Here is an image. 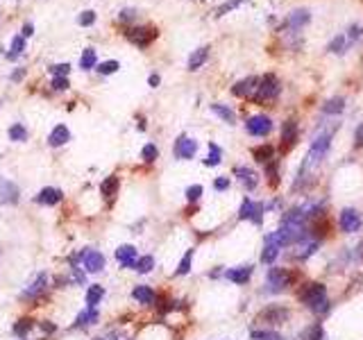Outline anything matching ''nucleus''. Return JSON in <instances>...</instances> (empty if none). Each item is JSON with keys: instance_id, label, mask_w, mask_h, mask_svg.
<instances>
[{"instance_id": "f257e3e1", "label": "nucleus", "mask_w": 363, "mask_h": 340, "mask_svg": "<svg viewBox=\"0 0 363 340\" xmlns=\"http://www.w3.org/2000/svg\"><path fill=\"white\" fill-rule=\"evenodd\" d=\"M300 302H304L313 313H325L329 308V300H327V290L323 283H306L300 290Z\"/></svg>"}, {"instance_id": "f03ea898", "label": "nucleus", "mask_w": 363, "mask_h": 340, "mask_svg": "<svg viewBox=\"0 0 363 340\" xmlns=\"http://www.w3.org/2000/svg\"><path fill=\"white\" fill-rule=\"evenodd\" d=\"M279 91H282L279 79L275 77V75H266V77L259 82L257 91H254V100H257L259 105H261V102H270V100H275L279 95Z\"/></svg>"}, {"instance_id": "7ed1b4c3", "label": "nucleus", "mask_w": 363, "mask_h": 340, "mask_svg": "<svg viewBox=\"0 0 363 340\" xmlns=\"http://www.w3.org/2000/svg\"><path fill=\"white\" fill-rule=\"evenodd\" d=\"M295 279H297V277L293 275V272H288L286 268H270V270H268V290L279 293V290L288 288Z\"/></svg>"}, {"instance_id": "20e7f679", "label": "nucleus", "mask_w": 363, "mask_h": 340, "mask_svg": "<svg viewBox=\"0 0 363 340\" xmlns=\"http://www.w3.org/2000/svg\"><path fill=\"white\" fill-rule=\"evenodd\" d=\"M329 143H331V132H325V134H320V136L313 141V145H311L309 157H306V164H304V168L316 166L318 161H323L325 154H327V150H329Z\"/></svg>"}, {"instance_id": "39448f33", "label": "nucleus", "mask_w": 363, "mask_h": 340, "mask_svg": "<svg viewBox=\"0 0 363 340\" xmlns=\"http://www.w3.org/2000/svg\"><path fill=\"white\" fill-rule=\"evenodd\" d=\"M238 218L241 220H252L254 225L264 223V204L261 202H252L245 197L243 204H241V211H238Z\"/></svg>"}, {"instance_id": "423d86ee", "label": "nucleus", "mask_w": 363, "mask_h": 340, "mask_svg": "<svg viewBox=\"0 0 363 340\" xmlns=\"http://www.w3.org/2000/svg\"><path fill=\"white\" fill-rule=\"evenodd\" d=\"M290 311L284 306H277V304H272V306H266L261 313H259V322H268V324H284L288 320Z\"/></svg>"}, {"instance_id": "0eeeda50", "label": "nucleus", "mask_w": 363, "mask_h": 340, "mask_svg": "<svg viewBox=\"0 0 363 340\" xmlns=\"http://www.w3.org/2000/svg\"><path fill=\"white\" fill-rule=\"evenodd\" d=\"M284 247L282 245V238H279V234L277 231H272L270 236H266V245H264V252H261V261L264 263H275V259H277V254H279V249Z\"/></svg>"}, {"instance_id": "6e6552de", "label": "nucleus", "mask_w": 363, "mask_h": 340, "mask_svg": "<svg viewBox=\"0 0 363 340\" xmlns=\"http://www.w3.org/2000/svg\"><path fill=\"white\" fill-rule=\"evenodd\" d=\"M127 39L132 41L134 46L145 48V46H150L152 39H157V30L154 27H132L127 32Z\"/></svg>"}, {"instance_id": "1a4fd4ad", "label": "nucleus", "mask_w": 363, "mask_h": 340, "mask_svg": "<svg viewBox=\"0 0 363 340\" xmlns=\"http://www.w3.org/2000/svg\"><path fill=\"white\" fill-rule=\"evenodd\" d=\"M245 130H248V134H252V136H266V134L272 130V120L268 116H252V118H248Z\"/></svg>"}, {"instance_id": "9d476101", "label": "nucleus", "mask_w": 363, "mask_h": 340, "mask_svg": "<svg viewBox=\"0 0 363 340\" xmlns=\"http://www.w3.org/2000/svg\"><path fill=\"white\" fill-rule=\"evenodd\" d=\"M198 152V143L189 136H179L175 143V157L177 159H193Z\"/></svg>"}, {"instance_id": "9b49d317", "label": "nucleus", "mask_w": 363, "mask_h": 340, "mask_svg": "<svg viewBox=\"0 0 363 340\" xmlns=\"http://www.w3.org/2000/svg\"><path fill=\"white\" fill-rule=\"evenodd\" d=\"M341 227H343V231H347V234H357L359 229H361V218H359L357 211L343 209V213H341Z\"/></svg>"}, {"instance_id": "f8f14e48", "label": "nucleus", "mask_w": 363, "mask_h": 340, "mask_svg": "<svg viewBox=\"0 0 363 340\" xmlns=\"http://www.w3.org/2000/svg\"><path fill=\"white\" fill-rule=\"evenodd\" d=\"M19 200V186L0 177V204H12Z\"/></svg>"}, {"instance_id": "ddd939ff", "label": "nucleus", "mask_w": 363, "mask_h": 340, "mask_svg": "<svg viewBox=\"0 0 363 340\" xmlns=\"http://www.w3.org/2000/svg\"><path fill=\"white\" fill-rule=\"evenodd\" d=\"M116 259L123 263V268H136V247L132 245H120L116 249Z\"/></svg>"}, {"instance_id": "4468645a", "label": "nucleus", "mask_w": 363, "mask_h": 340, "mask_svg": "<svg viewBox=\"0 0 363 340\" xmlns=\"http://www.w3.org/2000/svg\"><path fill=\"white\" fill-rule=\"evenodd\" d=\"M257 84H259L257 77H245V79H241V82H236V84L231 86V93L238 95V98H245V95H250V93L257 91Z\"/></svg>"}, {"instance_id": "2eb2a0df", "label": "nucleus", "mask_w": 363, "mask_h": 340, "mask_svg": "<svg viewBox=\"0 0 363 340\" xmlns=\"http://www.w3.org/2000/svg\"><path fill=\"white\" fill-rule=\"evenodd\" d=\"M84 268L86 272H100V270L105 268V256L91 249V252H84Z\"/></svg>"}, {"instance_id": "dca6fc26", "label": "nucleus", "mask_w": 363, "mask_h": 340, "mask_svg": "<svg viewBox=\"0 0 363 340\" xmlns=\"http://www.w3.org/2000/svg\"><path fill=\"white\" fill-rule=\"evenodd\" d=\"M252 265H241V268H231V270H227L225 272V277L229 279V282H234V283H248V279L252 277Z\"/></svg>"}, {"instance_id": "f3484780", "label": "nucleus", "mask_w": 363, "mask_h": 340, "mask_svg": "<svg viewBox=\"0 0 363 340\" xmlns=\"http://www.w3.org/2000/svg\"><path fill=\"white\" fill-rule=\"evenodd\" d=\"M309 12L306 9H297V12H293V14H288V19H286V23L284 25L286 27H290V30H300L302 25H306L309 23Z\"/></svg>"}, {"instance_id": "a211bd4d", "label": "nucleus", "mask_w": 363, "mask_h": 340, "mask_svg": "<svg viewBox=\"0 0 363 340\" xmlns=\"http://www.w3.org/2000/svg\"><path fill=\"white\" fill-rule=\"evenodd\" d=\"M282 141H284L286 148H290V145L297 141V123L293 118H288V120L282 125Z\"/></svg>"}, {"instance_id": "6ab92c4d", "label": "nucleus", "mask_w": 363, "mask_h": 340, "mask_svg": "<svg viewBox=\"0 0 363 340\" xmlns=\"http://www.w3.org/2000/svg\"><path fill=\"white\" fill-rule=\"evenodd\" d=\"M48 141H50V145H53V148H59V145H64V143H68V141H71V132H68L66 125H57Z\"/></svg>"}, {"instance_id": "aec40b11", "label": "nucleus", "mask_w": 363, "mask_h": 340, "mask_svg": "<svg viewBox=\"0 0 363 340\" xmlns=\"http://www.w3.org/2000/svg\"><path fill=\"white\" fill-rule=\"evenodd\" d=\"M59 200H61V193L57 189H43L39 195L34 197V202H37V204H48V207L57 204Z\"/></svg>"}, {"instance_id": "412c9836", "label": "nucleus", "mask_w": 363, "mask_h": 340, "mask_svg": "<svg viewBox=\"0 0 363 340\" xmlns=\"http://www.w3.org/2000/svg\"><path fill=\"white\" fill-rule=\"evenodd\" d=\"M207 57H209V48H207V46L205 48H198V50H195V53L189 57V71H198L200 66L207 61Z\"/></svg>"}, {"instance_id": "4be33fe9", "label": "nucleus", "mask_w": 363, "mask_h": 340, "mask_svg": "<svg viewBox=\"0 0 363 340\" xmlns=\"http://www.w3.org/2000/svg\"><path fill=\"white\" fill-rule=\"evenodd\" d=\"M132 297L136 302H141V304H152L154 302V293H152L150 286H136L132 290Z\"/></svg>"}, {"instance_id": "5701e85b", "label": "nucleus", "mask_w": 363, "mask_h": 340, "mask_svg": "<svg viewBox=\"0 0 363 340\" xmlns=\"http://www.w3.org/2000/svg\"><path fill=\"white\" fill-rule=\"evenodd\" d=\"M272 145H259V148H254L252 150V157L257 159L259 164H270L272 161Z\"/></svg>"}, {"instance_id": "b1692460", "label": "nucleus", "mask_w": 363, "mask_h": 340, "mask_svg": "<svg viewBox=\"0 0 363 340\" xmlns=\"http://www.w3.org/2000/svg\"><path fill=\"white\" fill-rule=\"evenodd\" d=\"M96 61H98L96 50H93V48H86L84 53H82V59H79V68H82V71H91V68H96Z\"/></svg>"}, {"instance_id": "393cba45", "label": "nucleus", "mask_w": 363, "mask_h": 340, "mask_svg": "<svg viewBox=\"0 0 363 340\" xmlns=\"http://www.w3.org/2000/svg\"><path fill=\"white\" fill-rule=\"evenodd\" d=\"M345 109V100L343 98H331L327 100L323 105V112L325 113H329V116H336V113H341Z\"/></svg>"}, {"instance_id": "a878e982", "label": "nucleus", "mask_w": 363, "mask_h": 340, "mask_svg": "<svg viewBox=\"0 0 363 340\" xmlns=\"http://www.w3.org/2000/svg\"><path fill=\"white\" fill-rule=\"evenodd\" d=\"M43 286H46V275L41 272V275L34 277V282L30 283V288H25V290H23V295H25V297H34L37 293H41V290H43Z\"/></svg>"}, {"instance_id": "bb28decb", "label": "nucleus", "mask_w": 363, "mask_h": 340, "mask_svg": "<svg viewBox=\"0 0 363 340\" xmlns=\"http://www.w3.org/2000/svg\"><path fill=\"white\" fill-rule=\"evenodd\" d=\"M102 295H105V288L102 286H91L89 288V293H86V306L96 308V304L102 300Z\"/></svg>"}, {"instance_id": "cd10ccee", "label": "nucleus", "mask_w": 363, "mask_h": 340, "mask_svg": "<svg viewBox=\"0 0 363 340\" xmlns=\"http://www.w3.org/2000/svg\"><path fill=\"white\" fill-rule=\"evenodd\" d=\"M98 320V311L96 308H89V311H82V313L75 318V327H86V324H91V322Z\"/></svg>"}, {"instance_id": "c85d7f7f", "label": "nucleus", "mask_w": 363, "mask_h": 340, "mask_svg": "<svg viewBox=\"0 0 363 340\" xmlns=\"http://www.w3.org/2000/svg\"><path fill=\"white\" fill-rule=\"evenodd\" d=\"M236 175L241 177V182H243L250 190L254 189V186H257V175H254V172H252L250 168H236Z\"/></svg>"}, {"instance_id": "c756f323", "label": "nucleus", "mask_w": 363, "mask_h": 340, "mask_svg": "<svg viewBox=\"0 0 363 340\" xmlns=\"http://www.w3.org/2000/svg\"><path fill=\"white\" fill-rule=\"evenodd\" d=\"M211 112L213 113H218V116L223 118L225 123H234V120H236V116H234V112H231L229 107H225V105H211Z\"/></svg>"}, {"instance_id": "7c9ffc66", "label": "nucleus", "mask_w": 363, "mask_h": 340, "mask_svg": "<svg viewBox=\"0 0 363 340\" xmlns=\"http://www.w3.org/2000/svg\"><path fill=\"white\" fill-rule=\"evenodd\" d=\"M23 50H25V37H23V34H19V37H14V39H12V53L7 55V57L16 59L20 53H23Z\"/></svg>"}, {"instance_id": "2f4dec72", "label": "nucleus", "mask_w": 363, "mask_h": 340, "mask_svg": "<svg viewBox=\"0 0 363 340\" xmlns=\"http://www.w3.org/2000/svg\"><path fill=\"white\" fill-rule=\"evenodd\" d=\"M9 138H12V141H16V143H23V141L27 138V130L20 123L12 125V127H9Z\"/></svg>"}, {"instance_id": "473e14b6", "label": "nucleus", "mask_w": 363, "mask_h": 340, "mask_svg": "<svg viewBox=\"0 0 363 340\" xmlns=\"http://www.w3.org/2000/svg\"><path fill=\"white\" fill-rule=\"evenodd\" d=\"M116 189H118V179H116V177H107L105 182H102V186H100V193L105 197H112Z\"/></svg>"}, {"instance_id": "72a5a7b5", "label": "nucleus", "mask_w": 363, "mask_h": 340, "mask_svg": "<svg viewBox=\"0 0 363 340\" xmlns=\"http://www.w3.org/2000/svg\"><path fill=\"white\" fill-rule=\"evenodd\" d=\"M220 157H223L220 148H218L216 143H209V157L205 159V164L207 166H218V164H220Z\"/></svg>"}, {"instance_id": "f704fd0d", "label": "nucleus", "mask_w": 363, "mask_h": 340, "mask_svg": "<svg viewBox=\"0 0 363 340\" xmlns=\"http://www.w3.org/2000/svg\"><path fill=\"white\" fill-rule=\"evenodd\" d=\"M152 268H154V259L148 254V256H141L139 261H136V268H134V270L141 272V275H145V272H150Z\"/></svg>"}, {"instance_id": "c9c22d12", "label": "nucleus", "mask_w": 363, "mask_h": 340, "mask_svg": "<svg viewBox=\"0 0 363 340\" xmlns=\"http://www.w3.org/2000/svg\"><path fill=\"white\" fill-rule=\"evenodd\" d=\"M252 340H284V336H279L277 331H252Z\"/></svg>"}, {"instance_id": "e433bc0d", "label": "nucleus", "mask_w": 363, "mask_h": 340, "mask_svg": "<svg viewBox=\"0 0 363 340\" xmlns=\"http://www.w3.org/2000/svg\"><path fill=\"white\" fill-rule=\"evenodd\" d=\"M141 157H143V161H148V164H150V161H154V159L159 157L157 145L148 143V145H145V148H143V150H141Z\"/></svg>"}, {"instance_id": "4c0bfd02", "label": "nucleus", "mask_w": 363, "mask_h": 340, "mask_svg": "<svg viewBox=\"0 0 363 340\" xmlns=\"http://www.w3.org/2000/svg\"><path fill=\"white\" fill-rule=\"evenodd\" d=\"M304 340H325V329H323V324H313V327L306 331Z\"/></svg>"}, {"instance_id": "58836bf2", "label": "nucleus", "mask_w": 363, "mask_h": 340, "mask_svg": "<svg viewBox=\"0 0 363 340\" xmlns=\"http://www.w3.org/2000/svg\"><path fill=\"white\" fill-rule=\"evenodd\" d=\"M318 249V241H309V243H304L302 247H300V252H297V256L300 259H309L313 252Z\"/></svg>"}, {"instance_id": "ea45409f", "label": "nucleus", "mask_w": 363, "mask_h": 340, "mask_svg": "<svg viewBox=\"0 0 363 340\" xmlns=\"http://www.w3.org/2000/svg\"><path fill=\"white\" fill-rule=\"evenodd\" d=\"M118 68H120V64L112 59V61H105V64H100V66H98V73H100V75H112V73H116Z\"/></svg>"}, {"instance_id": "a19ab883", "label": "nucleus", "mask_w": 363, "mask_h": 340, "mask_svg": "<svg viewBox=\"0 0 363 340\" xmlns=\"http://www.w3.org/2000/svg\"><path fill=\"white\" fill-rule=\"evenodd\" d=\"M191 259H193V249H189L184 254V259L179 261V268H177V275H186L191 270Z\"/></svg>"}, {"instance_id": "79ce46f5", "label": "nucleus", "mask_w": 363, "mask_h": 340, "mask_svg": "<svg viewBox=\"0 0 363 340\" xmlns=\"http://www.w3.org/2000/svg\"><path fill=\"white\" fill-rule=\"evenodd\" d=\"M266 175L270 177V184H272V186H277V182H279V175H277V164H275V161H270V164H266Z\"/></svg>"}, {"instance_id": "37998d69", "label": "nucleus", "mask_w": 363, "mask_h": 340, "mask_svg": "<svg viewBox=\"0 0 363 340\" xmlns=\"http://www.w3.org/2000/svg\"><path fill=\"white\" fill-rule=\"evenodd\" d=\"M30 329H32V320H19V324L14 327V334L23 338V336H25Z\"/></svg>"}, {"instance_id": "c03bdc74", "label": "nucleus", "mask_w": 363, "mask_h": 340, "mask_svg": "<svg viewBox=\"0 0 363 340\" xmlns=\"http://www.w3.org/2000/svg\"><path fill=\"white\" fill-rule=\"evenodd\" d=\"M200 195H202V186H200V184H195V186H189V189H186V200H189V202H195V200H200Z\"/></svg>"}, {"instance_id": "a18cd8bd", "label": "nucleus", "mask_w": 363, "mask_h": 340, "mask_svg": "<svg viewBox=\"0 0 363 340\" xmlns=\"http://www.w3.org/2000/svg\"><path fill=\"white\" fill-rule=\"evenodd\" d=\"M241 2H243V0H227L225 5H220V7H218V9H216V16H223V14L231 12V9H234V7H238V5H241Z\"/></svg>"}, {"instance_id": "49530a36", "label": "nucleus", "mask_w": 363, "mask_h": 340, "mask_svg": "<svg viewBox=\"0 0 363 340\" xmlns=\"http://www.w3.org/2000/svg\"><path fill=\"white\" fill-rule=\"evenodd\" d=\"M77 23H79L82 27L93 25V23H96V12H84V14H82V16L77 19Z\"/></svg>"}, {"instance_id": "de8ad7c7", "label": "nucleus", "mask_w": 363, "mask_h": 340, "mask_svg": "<svg viewBox=\"0 0 363 340\" xmlns=\"http://www.w3.org/2000/svg\"><path fill=\"white\" fill-rule=\"evenodd\" d=\"M343 48H345V37H336V39L329 43V53H343Z\"/></svg>"}, {"instance_id": "09e8293b", "label": "nucleus", "mask_w": 363, "mask_h": 340, "mask_svg": "<svg viewBox=\"0 0 363 340\" xmlns=\"http://www.w3.org/2000/svg\"><path fill=\"white\" fill-rule=\"evenodd\" d=\"M50 71H53L57 77H64V75L71 71V66H68V64H55V66H50Z\"/></svg>"}, {"instance_id": "8fccbe9b", "label": "nucleus", "mask_w": 363, "mask_h": 340, "mask_svg": "<svg viewBox=\"0 0 363 340\" xmlns=\"http://www.w3.org/2000/svg\"><path fill=\"white\" fill-rule=\"evenodd\" d=\"M68 86H71V84H68L66 77H55L53 79V89H55V91H66Z\"/></svg>"}, {"instance_id": "3c124183", "label": "nucleus", "mask_w": 363, "mask_h": 340, "mask_svg": "<svg viewBox=\"0 0 363 340\" xmlns=\"http://www.w3.org/2000/svg\"><path fill=\"white\" fill-rule=\"evenodd\" d=\"M213 186H216V190H225V189H229V177H218L216 182H213Z\"/></svg>"}, {"instance_id": "603ef678", "label": "nucleus", "mask_w": 363, "mask_h": 340, "mask_svg": "<svg viewBox=\"0 0 363 340\" xmlns=\"http://www.w3.org/2000/svg\"><path fill=\"white\" fill-rule=\"evenodd\" d=\"M354 145L357 148H363V123L357 127V132H354Z\"/></svg>"}, {"instance_id": "864d4df0", "label": "nucleus", "mask_w": 363, "mask_h": 340, "mask_svg": "<svg viewBox=\"0 0 363 340\" xmlns=\"http://www.w3.org/2000/svg\"><path fill=\"white\" fill-rule=\"evenodd\" d=\"M118 19L123 20V23H127V20H134V9H123Z\"/></svg>"}, {"instance_id": "5fc2aeb1", "label": "nucleus", "mask_w": 363, "mask_h": 340, "mask_svg": "<svg viewBox=\"0 0 363 340\" xmlns=\"http://www.w3.org/2000/svg\"><path fill=\"white\" fill-rule=\"evenodd\" d=\"M361 37V27L359 25H352L350 27V39H359Z\"/></svg>"}, {"instance_id": "6e6d98bb", "label": "nucleus", "mask_w": 363, "mask_h": 340, "mask_svg": "<svg viewBox=\"0 0 363 340\" xmlns=\"http://www.w3.org/2000/svg\"><path fill=\"white\" fill-rule=\"evenodd\" d=\"M32 34H34V25L32 23H25V27H23V37L27 39V37H32Z\"/></svg>"}, {"instance_id": "4d7b16f0", "label": "nucleus", "mask_w": 363, "mask_h": 340, "mask_svg": "<svg viewBox=\"0 0 363 340\" xmlns=\"http://www.w3.org/2000/svg\"><path fill=\"white\" fill-rule=\"evenodd\" d=\"M41 331H46V334H53V331H55V324H50V322H41Z\"/></svg>"}, {"instance_id": "13d9d810", "label": "nucleus", "mask_w": 363, "mask_h": 340, "mask_svg": "<svg viewBox=\"0 0 363 340\" xmlns=\"http://www.w3.org/2000/svg\"><path fill=\"white\" fill-rule=\"evenodd\" d=\"M148 82H150V86H159V75H150Z\"/></svg>"}, {"instance_id": "bf43d9fd", "label": "nucleus", "mask_w": 363, "mask_h": 340, "mask_svg": "<svg viewBox=\"0 0 363 340\" xmlns=\"http://www.w3.org/2000/svg\"><path fill=\"white\" fill-rule=\"evenodd\" d=\"M23 73H25V71H23V68H19V71L12 75V79H20V75H23Z\"/></svg>"}, {"instance_id": "052dcab7", "label": "nucleus", "mask_w": 363, "mask_h": 340, "mask_svg": "<svg viewBox=\"0 0 363 340\" xmlns=\"http://www.w3.org/2000/svg\"><path fill=\"white\" fill-rule=\"evenodd\" d=\"M96 340H102V338H96Z\"/></svg>"}]
</instances>
